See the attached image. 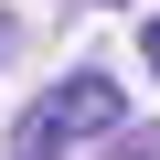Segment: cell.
Wrapping results in <instances>:
<instances>
[{
    "instance_id": "6da1fadb",
    "label": "cell",
    "mask_w": 160,
    "mask_h": 160,
    "mask_svg": "<svg viewBox=\"0 0 160 160\" xmlns=\"http://www.w3.org/2000/svg\"><path fill=\"white\" fill-rule=\"evenodd\" d=\"M32 107L64 128V149H75V139H118V128H128V96L107 86V75H64V86H43Z\"/></svg>"
},
{
    "instance_id": "7a4b0ae2",
    "label": "cell",
    "mask_w": 160,
    "mask_h": 160,
    "mask_svg": "<svg viewBox=\"0 0 160 160\" xmlns=\"http://www.w3.org/2000/svg\"><path fill=\"white\" fill-rule=\"evenodd\" d=\"M11 160H64V128H53L43 107H22V128H11Z\"/></svg>"
},
{
    "instance_id": "3957f363",
    "label": "cell",
    "mask_w": 160,
    "mask_h": 160,
    "mask_svg": "<svg viewBox=\"0 0 160 160\" xmlns=\"http://www.w3.org/2000/svg\"><path fill=\"white\" fill-rule=\"evenodd\" d=\"M118 160H160V128H118Z\"/></svg>"
},
{
    "instance_id": "277c9868",
    "label": "cell",
    "mask_w": 160,
    "mask_h": 160,
    "mask_svg": "<svg viewBox=\"0 0 160 160\" xmlns=\"http://www.w3.org/2000/svg\"><path fill=\"white\" fill-rule=\"evenodd\" d=\"M139 53H149V75H160V22H149V32H139Z\"/></svg>"
},
{
    "instance_id": "5b68a950",
    "label": "cell",
    "mask_w": 160,
    "mask_h": 160,
    "mask_svg": "<svg viewBox=\"0 0 160 160\" xmlns=\"http://www.w3.org/2000/svg\"><path fill=\"white\" fill-rule=\"evenodd\" d=\"M0 53H11V22H0Z\"/></svg>"
}]
</instances>
